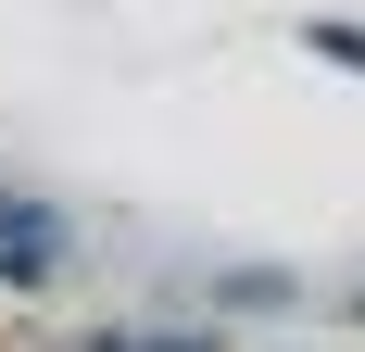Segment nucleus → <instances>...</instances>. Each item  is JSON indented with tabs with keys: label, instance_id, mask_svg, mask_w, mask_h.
Masks as SVG:
<instances>
[{
	"label": "nucleus",
	"instance_id": "1",
	"mask_svg": "<svg viewBox=\"0 0 365 352\" xmlns=\"http://www.w3.org/2000/svg\"><path fill=\"white\" fill-rule=\"evenodd\" d=\"M63 264V227L51 214H0V277H51Z\"/></svg>",
	"mask_w": 365,
	"mask_h": 352
}]
</instances>
